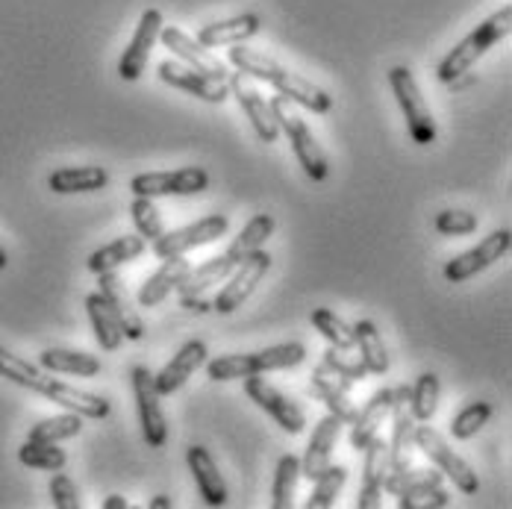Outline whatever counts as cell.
<instances>
[{
  "label": "cell",
  "instance_id": "cell-5",
  "mask_svg": "<svg viewBox=\"0 0 512 509\" xmlns=\"http://www.w3.org/2000/svg\"><path fill=\"white\" fill-rule=\"evenodd\" d=\"M415 451H421L424 457L433 462V468H439L462 495H477L480 492V477L474 474V468L445 442L442 433H436L433 427H427V421L415 424Z\"/></svg>",
  "mask_w": 512,
  "mask_h": 509
},
{
  "label": "cell",
  "instance_id": "cell-41",
  "mask_svg": "<svg viewBox=\"0 0 512 509\" xmlns=\"http://www.w3.org/2000/svg\"><path fill=\"white\" fill-rule=\"evenodd\" d=\"M18 459L21 465L27 468H36V471H62L68 465V454L56 445V442H24L18 448Z\"/></svg>",
  "mask_w": 512,
  "mask_h": 509
},
{
  "label": "cell",
  "instance_id": "cell-32",
  "mask_svg": "<svg viewBox=\"0 0 512 509\" xmlns=\"http://www.w3.org/2000/svg\"><path fill=\"white\" fill-rule=\"evenodd\" d=\"M233 268H236V265H233L224 254L212 256V259H206L204 265L192 268V271L183 277V283L177 286V295H180V298H201V295L209 292L212 286L224 283V280L230 277Z\"/></svg>",
  "mask_w": 512,
  "mask_h": 509
},
{
  "label": "cell",
  "instance_id": "cell-35",
  "mask_svg": "<svg viewBox=\"0 0 512 509\" xmlns=\"http://www.w3.org/2000/svg\"><path fill=\"white\" fill-rule=\"evenodd\" d=\"M86 312H89V321H92L98 345H101L103 351H118L121 342H124V333H121L118 321L112 318V312H109V306L101 298V292L86 295Z\"/></svg>",
  "mask_w": 512,
  "mask_h": 509
},
{
  "label": "cell",
  "instance_id": "cell-27",
  "mask_svg": "<svg viewBox=\"0 0 512 509\" xmlns=\"http://www.w3.org/2000/svg\"><path fill=\"white\" fill-rule=\"evenodd\" d=\"M392 398H395L392 389H380V392H374L368 398L365 407L357 409V415L351 421L354 424L351 427V445H354V451H365V445L380 433V427L386 424V418L392 412Z\"/></svg>",
  "mask_w": 512,
  "mask_h": 509
},
{
  "label": "cell",
  "instance_id": "cell-45",
  "mask_svg": "<svg viewBox=\"0 0 512 509\" xmlns=\"http://www.w3.org/2000/svg\"><path fill=\"white\" fill-rule=\"evenodd\" d=\"M324 365L333 371V374H339L342 380H348V383H354L357 386L359 380H365L368 377V368L362 365V359H359V354L354 357L351 351H345V348H327L324 351Z\"/></svg>",
  "mask_w": 512,
  "mask_h": 509
},
{
  "label": "cell",
  "instance_id": "cell-33",
  "mask_svg": "<svg viewBox=\"0 0 512 509\" xmlns=\"http://www.w3.org/2000/svg\"><path fill=\"white\" fill-rule=\"evenodd\" d=\"M274 215H254L245 227H242V233L233 239V245L227 248V259L233 262V265H239L245 256H251L254 251H259L268 239H271V233H274Z\"/></svg>",
  "mask_w": 512,
  "mask_h": 509
},
{
  "label": "cell",
  "instance_id": "cell-1",
  "mask_svg": "<svg viewBox=\"0 0 512 509\" xmlns=\"http://www.w3.org/2000/svg\"><path fill=\"white\" fill-rule=\"evenodd\" d=\"M227 59L236 71L248 74V77H256V80H265L274 86V92L280 98H286L289 103L301 106V109H309L315 115H324L333 109V98L330 92H324L321 86H315L312 80L301 77V74H292L289 68H283L277 59H271L268 53L254 51L248 48L245 42L242 45H230L227 51Z\"/></svg>",
  "mask_w": 512,
  "mask_h": 509
},
{
  "label": "cell",
  "instance_id": "cell-24",
  "mask_svg": "<svg viewBox=\"0 0 512 509\" xmlns=\"http://www.w3.org/2000/svg\"><path fill=\"white\" fill-rule=\"evenodd\" d=\"M189 271H192V262L186 256H168V259H162V265L156 268L154 274L142 283V289H139V306L154 309V306L162 304L168 295L177 292V286L183 283V277Z\"/></svg>",
  "mask_w": 512,
  "mask_h": 509
},
{
  "label": "cell",
  "instance_id": "cell-6",
  "mask_svg": "<svg viewBox=\"0 0 512 509\" xmlns=\"http://www.w3.org/2000/svg\"><path fill=\"white\" fill-rule=\"evenodd\" d=\"M389 86H392V95H395V101H398L404 118H407V130H410L412 142L415 145H433L439 130H436L430 106H427L418 83H415V74L407 65H395L389 71Z\"/></svg>",
  "mask_w": 512,
  "mask_h": 509
},
{
  "label": "cell",
  "instance_id": "cell-39",
  "mask_svg": "<svg viewBox=\"0 0 512 509\" xmlns=\"http://www.w3.org/2000/svg\"><path fill=\"white\" fill-rule=\"evenodd\" d=\"M348 483V468L345 465H327L315 480H312V495H309L307 509H330L336 504L339 492Z\"/></svg>",
  "mask_w": 512,
  "mask_h": 509
},
{
  "label": "cell",
  "instance_id": "cell-50",
  "mask_svg": "<svg viewBox=\"0 0 512 509\" xmlns=\"http://www.w3.org/2000/svg\"><path fill=\"white\" fill-rule=\"evenodd\" d=\"M174 507V501L168 498V495H156V498H151V504H148V509H171Z\"/></svg>",
  "mask_w": 512,
  "mask_h": 509
},
{
  "label": "cell",
  "instance_id": "cell-17",
  "mask_svg": "<svg viewBox=\"0 0 512 509\" xmlns=\"http://www.w3.org/2000/svg\"><path fill=\"white\" fill-rule=\"evenodd\" d=\"M392 436H389V471L407 468L412 465L415 454V418L410 409V386H398L392 389Z\"/></svg>",
  "mask_w": 512,
  "mask_h": 509
},
{
  "label": "cell",
  "instance_id": "cell-18",
  "mask_svg": "<svg viewBox=\"0 0 512 509\" xmlns=\"http://www.w3.org/2000/svg\"><path fill=\"white\" fill-rule=\"evenodd\" d=\"M209 357V348H206V342L201 339H192V342H186L174 357L168 359L165 365H162V371L154 374V389L159 392V398H165V395H174V392H180L189 380H192V374L201 368Z\"/></svg>",
  "mask_w": 512,
  "mask_h": 509
},
{
  "label": "cell",
  "instance_id": "cell-2",
  "mask_svg": "<svg viewBox=\"0 0 512 509\" xmlns=\"http://www.w3.org/2000/svg\"><path fill=\"white\" fill-rule=\"evenodd\" d=\"M512 30V6L507 3L504 9H498L495 15H489L486 21H480L465 39H462L460 45H454L451 53L436 65V80L439 83H445V86H451V83H457L462 74H468V68L480 59V56H486V53L492 51L501 39H507Z\"/></svg>",
  "mask_w": 512,
  "mask_h": 509
},
{
  "label": "cell",
  "instance_id": "cell-12",
  "mask_svg": "<svg viewBox=\"0 0 512 509\" xmlns=\"http://www.w3.org/2000/svg\"><path fill=\"white\" fill-rule=\"evenodd\" d=\"M162 27H165V24H162V12H159L156 6L142 12L133 39L127 42V48H124L121 59H118V77H121L124 83H136V80L145 74V65H148V59H151L154 45L159 42V30H162Z\"/></svg>",
  "mask_w": 512,
  "mask_h": 509
},
{
  "label": "cell",
  "instance_id": "cell-31",
  "mask_svg": "<svg viewBox=\"0 0 512 509\" xmlns=\"http://www.w3.org/2000/svg\"><path fill=\"white\" fill-rule=\"evenodd\" d=\"M39 365L48 374H71V377H98L103 371L101 359L83 351H68V348H48L39 354Z\"/></svg>",
  "mask_w": 512,
  "mask_h": 509
},
{
  "label": "cell",
  "instance_id": "cell-48",
  "mask_svg": "<svg viewBox=\"0 0 512 509\" xmlns=\"http://www.w3.org/2000/svg\"><path fill=\"white\" fill-rule=\"evenodd\" d=\"M51 504L56 509H80L83 501H80V492L74 486V480L62 471H53L51 477Z\"/></svg>",
  "mask_w": 512,
  "mask_h": 509
},
{
  "label": "cell",
  "instance_id": "cell-20",
  "mask_svg": "<svg viewBox=\"0 0 512 509\" xmlns=\"http://www.w3.org/2000/svg\"><path fill=\"white\" fill-rule=\"evenodd\" d=\"M98 292H101V298L109 306V312H112V318L118 321V327H121V333H124V339H130V342H142L145 339V321H142V315L133 309L130 304V298H127V289H124V283H121V277H118V271H106V274H98Z\"/></svg>",
  "mask_w": 512,
  "mask_h": 509
},
{
  "label": "cell",
  "instance_id": "cell-13",
  "mask_svg": "<svg viewBox=\"0 0 512 509\" xmlns=\"http://www.w3.org/2000/svg\"><path fill=\"white\" fill-rule=\"evenodd\" d=\"M510 245V230H507V227H504V230H495V233L486 236L477 248L454 256V259L445 265V280H448V283H465V280L477 277L480 271H486L489 265H495L498 259H504V256L510 254Z\"/></svg>",
  "mask_w": 512,
  "mask_h": 509
},
{
  "label": "cell",
  "instance_id": "cell-51",
  "mask_svg": "<svg viewBox=\"0 0 512 509\" xmlns=\"http://www.w3.org/2000/svg\"><path fill=\"white\" fill-rule=\"evenodd\" d=\"M6 265H9V256H6V251H3V248H0V271H3V268H6Z\"/></svg>",
  "mask_w": 512,
  "mask_h": 509
},
{
  "label": "cell",
  "instance_id": "cell-26",
  "mask_svg": "<svg viewBox=\"0 0 512 509\" xmlns=\"http://www.w3.org/2000/svg\"><path fill=\"white\" fill-rule=\"evenodd\" d=\"M186 462H189V471L195 477V486H198L206 507H224L230 495H227V483H224L212 454L206 451L204 445H192L186 451Z\"/></svg>",
  "mask_w": 512,
  "mask_h": 509
},
{
  "label": "cell",
  "instance_id": "cell-8",
  "mask_svg": "<svg viewBox=\"0 0 512 509\" xmlns=\"http://www.w3.org/2000/svg\"><path fill=\"white\" fill-rule=\"evenodd\" d=\"M271 254L268 251H254L251 256H245L233 271H230V277L224 280V286H221V292L215 295V301H212V309L218 312V315H233L239 306L245 304L251 295L256 292V286L262 283V277L268 274V268H271Z\"/></svg>",
  "mask_w": 512,
  "mask_h": 509
},
{
  "label": "cell",
  "instance_id": "cell-14",
  "mask_svg": "<svg viewBox=\"0 0 512 509\" xmlns=\"http://www.w3.org/2000/svg\"><path fill=\"white\" fill-rule=\"evenodd\" d=\"M156 74H159V80H162L165 86L180 89V92H186V95H192V98H198V101L204 103H215V106H218V103H224L230 98V86H227V83L212 80V77H206V74H198L195 68H189V65H183V62H177V59L159 62Z\"/></svg>",
  "mask_w": 512,
  "mask_h": 509
},
{
  "label": "cell",
  "instance_id": "cell-4",
  "mask_svg": "<svg viewBox=\"0 0 512 509\" xmlns=\"http://www.w3.org/2000/svg\"><path fill=\"white\" fill-rule=\"evenodd\" d=\"M268 106H271V115H274L280 133L289 139V145H292V151L298 156V165L304 168V174L312 183H324L327 174H330V162H327V153L321 151V145L315 142L307 121L292 109V103L286 101V98H280V95L271 98Z\"/></svg>",
  "mask_w": 512,
  "mask_h": 509
},
{
  "label": "cell",
  "instance_id": "cell-29",
  "mask_svg": "<svg viewBox=\"0 0 512 509\" xmlns=\"http://www.w3.org/2000/svg\"><path fill=\"white\" fill-rule=\"evenodd\" d=\"M106 186H109V174L98 165L56 168L48 177V189L56 195H86V192H101Z\"/></svg>",
  "mask_w": 512,
  "mask_h": 509
},
{
  "label": "cell",
  "instance_id": "cell-21",
  "mask_svg": "<svg viewBox=\"0 0 512 509\" xmlns=\"http://www.w3.org/2000/svg\"><path fill=\"white\" fill-rule=\"evenodd\" d=\"M351 389H354V383H348L339 374H333L324 362L309 377V392L330 409V415H336L345 424H351L354 415H357V404L351 401Z\"/></svg>",
  "mask_w": 512,
  "mask_h": 509
},
{
  "label": "cell",
  "instance_id": "cell-36",
  "mask_svg": "<svg viewBox=\"0 0 512 509\" xmlns=\"http://www.w3.org/2000/svg\"><path fill=\"white\" fill-rule=\"evenodd\" d=\"M445 483V474L439 468H398V471H386L383 477V495H404L412 489H424V486H442Z\"/></svg>",
  "mask_w": 512,
  "mask_h": 509
},
{
  "label": "cell",
  "instance_id": "cell-10",
  "mask_svg": "<svg viewBox=\"0 0 512 509\" xmlns=\"http://www.w3.org/2000/svg\"><path fill=\"white\" fill-rule=\"evenodd\" d=\"M242 380H245V395L251 398V404H256L268 418H274L283 433L298 436V433L307 430L304 409L298 407L292 398H286L277 386L262 380V374H251V377H242Z\"/></svg>",
  "mask_w": 512,
  "mask_h": 509
},
{
  "label": "cell",
  "instance_id": "cell-47",
  "mask_svg": "<svg viewBox=\"0 0 512 509\" xmlns=\"http://www.w3.org/2000/svg\"><path fill=\"white\" fill-rule=\"evenodd\" d=\"M398 507L401 509H445L451 507V495L442 486H424V489H412L398 495Z\"/></svg>",
  "mask_w": 512,
  "mask_h": 509
},
{
  "label": "cell",
  "instance_id": "cell-3",
  "mask_svg": "<svg viewBox=\"0 0 512 509\" xmlns=\"http://www.w3.org/2000/svg\"><path fill=\"white\" fill-rule=\"evenodd\" d=\"M307 359V345L304 342H283L265 351L254 354H224V357L206 359V377L215 383H230L242 380L251 374H268V371H286L298 368Z\"/></svg>",
  "mask_w": 512,
  "mask_h": 509
},
{
  "label": "cell",
  "instance_id": "cell-28",
  "mask_svg": "<svg viewBox=\"0 0 512 509\" xmlns=\"http://www.w3.org/2000/svg\"><path fill=\"white\" fill-rule=\"evenodd\" d=\"M351 333H354V348L359 351V359H362V365L368 368V374L386 377L389 368H392V359H389L386 342H383L377 324H374L371 318H359L357 324L351 327Z\"/></svg>",
  "mask_w": 512,
  "mask_h": 509
},
{
  "label": "cell",
  "instance_id": "cell-15",
  "mask_svg": "<svg viewBox=\"0 0 512 509\" xmlns=\"http://www.w3.org/2000/svg\"><path fill=\"white\" fill-rule=\"evenodd\" d=\"M159 42H162L168 51H174V59H177V62L195 68L198 74H206V77H212V80L227 83V77H230L227 65H224L218 56H212L209 48H204L195 36L183 33L180 27H162V30H159Z\"/></svg>",
  "mask_w": 512,
  "mask_h": 509
},
{
  "label": "cell",
  "instance_id": "cell-42",
  "mask_svg": "<svg viewBox=\"0 0 512 509\" xmlns=\"http://www.w3.org/2000/svg\"><path fill=\"white\" fill-rule=\"evenodd\" d=\"M309 321L312 327L333 345V348H345V351H354V333H351V324H345L333 309L321 306V309H312L309 312Z\"/></svg>",
  "mask_w": 512,
  "mask_h": 509
},
{
  "label": "cell",
  "instance_id": "cell-7",
  "mask_svg": "<svg viewBox=\"0 0 512 509\" xmlns=\"http://www.w3.org/2000/svg\"><path fill=\"white\" fill-rule=\"evenodd\" d=\"M209 189V174L201 165L174 168V171H148L130 180V192L139 198H192Z\"/></svg>",
  "mask_w": 512,
  "mask_h": 509
},
{
  "label": "cell",
  "instance_id": "cell-9",
  "mask_svg": "<svg viewBox=\"0 0 512 509\" xmlns=\"http://www.w3.org/2000/svg\"><path fill=\"white\" fill-rule=\"evenodd\" d=\"M227 230H230V218H227V215H206V218L189 224V227L162 233L156 242H151V251H154L156 259L186 256L189 251H198V248H204V245L218 242L221 236H227Z\"/></svg>",
  "mask_w": 512,
  "mask_h": 509
},
{
  "label": "cell",
  "instance_id": "cell-49",
  "mask_svg": "<svg viewBox=\"0 0 512 509\" xmlns=\"http://www.w3.org/2000/svg\"><path fill=\"white\" fill-rule=\"evenodd\" d=\"M127 498H121V495H109V498H103L101 509H127Z\"/></svg>",
  "mask_w": 512,
  "mask_h": 509
},
{
  "label": "cell",
  "instance_id": "cell-37",
  "mask_svg": "<svg viewBox=\"0 0 512 509\" xmlns=\"http://www.w3.org/2000/svg\"><path fill=\"white\" fill-rule=\"evenodd\" d=\"M83 415H77V412H62V415H53V418H45V421H39V424H33L30 427V433H27V439L30 442H65V439H77L80 433H83Z\"/></svg>",
  "mask_w": 512,
  "mask_h": 509
},
{
  "label": "cell",
  "instance_id": "cell-16",
  "mask_svg": "<svg viewBox=\"0 0 512 509\" xmlns=\"http://www.w3.org/2000/svg\"><path fill=\"white\" fill-rule=\"evenodd\" d=\"M227 86H230V95H233V98L239 101V106H242V112L248 115L254 133L259 136V142L274 145V142L280 139V127H277V121H274V115H271L268 101L256 92L251 77L242 74V71H236V74L227 77Z\"/></svg>",
  "mask_w": 512,
  "mask_h": 509
},
{
  "label": "cell",
  "instance_id": "cell-25",
  "mask_svg": "<svg viewBox=\"0 0 512 509\" xmlns=\"http://www.w3.org/2000/svg\"><path fill=\"white\" fill-rule=\"evenodd\" d=\"M342 427H345V421H339L336 415H324L315 424V430L309 436L307 454L301 457V477L315 480L330 465V457H333V448H336V439H339Z\"/></svg>",
  "mask_w": 512,
  "mask_h": 509
},
{
  "label": "cell",
  "instance_id": "cell-44",
  "mask_svg": "<svg viewBox=\"0 0 512 509\" xmlns=\"http://www.w3.org/2000/svg\"><path fill=\"white\" fill-rule=\"evenodd\" d=\"M130 215H133V224H136V230H139V236L145 239V242H156L162 233H165V227H162V215H159V209L151 198H139L136 195V201L130 204Z\"/></svg>",
  "mask_w": 512,
  "mask_h": 509
},
{
  "label": "cell",
  "instance_id": "cell-40",
  "mask_svg": "<svg viewBox=\"0 0 512 509\" xmlns=\"http://www.w3.org/2000/svg\"><path fill=\"white\" fill-rule=\"evenodd\" d=\"M439 395H442V383L439 374L424 371L410 389V409L415 421H433L436 409H439Z\"/></svg>",
  "mask_w": 512,
  "mask_h": 509
},
{
  "label": "cell",
  "instance_id": "cell-34",
  "mask_svg": "<svg viewBox=\"0 0 512 509\" xmlns=\"http://www.w3.org/2000/svg\"><path fill=\"white\" fill-rule=\"evenodd\" d=\"M298 483H301V457H295V454L280 457L277 468H274V483H271V509L295 507Z\"/></svg>",
  "mask_w": 512,
  "mask_h": 509
},
{
  "label": "cell",
  "instance_id": "cell-23",
  "mask_svg": "<svg viewBox=\"0 0 512 509\" xmlns=\"http://www.w3.org/2000/svg\"><path fill=\"white\" fill-rule=\"evenodd\" d=\"M262 27V18L256 12H245V15H233L224 21H212L198 30V42L204 48H230V45H242L248 39H254Z\"/></svg>",
  "mask_w": 512,
  "mask_h": 509
},
{
  "label": "cell",
  "instance_id": "cell-11",
  "mask_svg": "<svg viewBox=\"0 0 512 509\" xmlns=\"http://www.w3.org/2000/svg\"><path fill=\"white\" fill-rule=\"evenodd\" d=\"M130 383H133V395H136V407H139V424H142V436L145 442L159 451L168 442V421L159 404V392L154 389V374L145 365H136L130 371Z\"/></svg>",
  "mask_w": 512,
  "mask_h": 509
},
{
  "label": "cell",
  "instance_id": "cell-38",
  "mask_svg": "<svg viewBox=\"0 0 512 509\" xmlns=\"http://www.w3.org/2000/svg\"><path fill=\"white\" fill-rule=\"evenodd\" d=\"M0 377L9 380V383H15V386H21V389H30V392L39 395V389H42V383H45L48 374H45L42 365H33V362H27V359L15 357L12 351L0 348Z\"/></svg>",
  "mask_w": 512,
  "mask_h": 509
},
{
  "label": "cell",
  "instance_id": "cell-22",
  "mask_svg": "<svg viewBox=\"0 0 512 509\" xmlns=\"http://www.w3.org/2000/svg\"><path fill=\"white\" fill-rule=\"evenodd\" d=\"M389 471V442L377 433L365 445V465H362V486H359L357 509H377L383 501V477Z\"/></svg>",
  "mask_w": 512,
  "mask_h": 509
},
{
  "label": "cell",
  "instance_id": "cell-30",
  "mask_svg": "<svg viewBox=\"0 0 512 509\" xmlns=\"http://www.w3.org/2000/svg\"><path fill=\"white\" fill-rule=\"evenodd\" d=\"M148 251V242L136 233V236H121L109 245L98 248L95 254L89 256V271L92 274H106V271H118L124 268L127 262H136L139 256Z\"/></svg>",
  "mask_w": 512,
  "mask_h": 509
},
{
  "label": "cell",
  "instance_id": "cell-43",
  "mask_svg": "<svg viewBox=\"0 0 512 509\" xmlns=\"http://www.w3.org/2000/svg\"><path fill=\"white\" fill-rule=\"evenodd\" d=\"M492 418V404L489 401H474L468 407H462L454 418H451V436L457 442H468L474 439Z\"/></svg>",
  "mask_w": 512,
  "mask_h": 509
},
{
  "label": "cell",
  "instance_id": "cell-46",
  "mask_svg": "<svg viewBox=\"0 0 512 509\" xmlns=\"http://www.w3.org/2000/svg\"><path fill=\"white\" fill-rule=\"evenodd\" d=\"M433 227L439 236H471L480 227V218L465 209H445L433 218Z\"/></svg>",
  "mask_w": 512,
  "mask_h": 509
},
{
  "label": "cell",
  "instance_id": "cell-19",
  "mask_svg": "<svg viewBox=\"0 0 512 509\" xmlns=\"http://www.w3.org/2000/svg\"><path fill=\"white\" fill-rule=\"evenodd\" d=\"M42 398H48L56 407L68 409V412H77L89 421H103L109 412H112V404L103 398V395H95V392H86V389H77V386H68L56 377H45L42 389H39Z\"/></svg>",
  "mask_w": 512,
  "mask_h": 509
}]
</instances>
